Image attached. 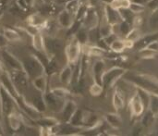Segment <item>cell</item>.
<instances>
[{
	"label": "cell",
	"mask_w": 158,
	"mask_h": 136,
	"mask_svg": "<svg viewBox=\"0 0 158 136\" xmlns=\"http://www.w3.org/2000/svg\"><path fill=\"white\" fill-rule=\"evenodd\" d=\"M4 130H3V127H2V125L0 124V135H3L4 134Z\"/></svg>",
	"instance_id": "ee69618b"
},
{
	"label": "cell",
	"mask_w": 158,
	"mask_h": 136,
	"mask_svg": "<svg viewBox=\"0 0 158 136\" xmlns=\"http://www.w3.org/2000/svg\"><path fill=\"white\" fill-rule=\"evenodd\" d=\"M111 33H112V25L108 23L106 19L105 18V21L100 24V28H99L100 38H105Z\"/></svg>",
	"instance_id": "83f0119b"
},
{
	"label": "cell",
	"mask_w": 158,
	"mask_h": 136,
	"mask_svg": "<svg viewBox=\"0 0 158 136\" xmlns=\"http://www.w3.org/2000/svg\"><path fill=\"white\" fill-rule=\"evenodd\" d=\"M74 36L76 37V39L80 42L81 45L88 44V30L85 29L84 27H81V29H79L76 34H74Z\"/></svg>",
	"instance_id": "f1b7e54d"
},
{
	"label": "cell",
	"mask_w": 158,
	"mask_h": 136,
	"mask_svg": "<svg viewBox=\"0 0 158 136\" xmlns=\"http://www.w3.org/2000/svg\"><path fill=\"white\" fill-rule=\"evenodd\" d=\"M81 6V5L80 0H69L65 5V9L68 10L69 12H70L71 14H73L76 17Z\"/></svg>",
	"instance_id": "4316f807"
},
{
	"label": "cell",
	"mask_w": 158,
	"mask_h": 136,
	"mask_svg": "<svg viewBox=\"0 0 158 136\" xmlns=\"http://www.w3.org/2000/svg\"><path fill=\"white\" fill-rule=\"evenodd\" d=\"M56 19H57L56 21H57L59 27L69 30L73 26V24L75 22V19H76V17L64 8L63 10H61L58 13Z\"/></svg>",
	"instance_id": "7c38bea8"
},
{
	"label": "cell",
	"mask_w": 158,
	"mask_h": 136,
	"mask_svg": "<svg viewBox=\"0 0 158 136\" xmlns=\"http://www.w3.org/2000/svg\"><path fill=\"white\" fill-rule=\"evenodd\" d=\"M7 40L4 37L3 34H0V49H3L5 48L6 45H7Z\"/></svg>",
	"instance_id": "60d3db41"
},
{
	"label": "cell",
	"mask_w": 158,
	"mask_h": 136,
	"mask_svg": "<svg viewBox=\"0 0 158 136\" xmlns=\"http://www.w3.org/2000/svg\"><path fill=\"white\" fill-rule=\"evenodd\" d=\"M127 70L121 67H112L109 70H106L102 76V85L106 89L114 87L117 83L126 74Z\"/></svg>",
	"instance_id": "3957f363"
},
{
	"label": "cell",
	"mask_w": 158,
	"mask_h": 136,
	"mask_svg": "<svg viewBox=\"0 0 158 136\" xmlns=\"http://www.w3.org/2000/svg\"><path fill=\"white\" fill-rule=\"evenodd\" d=\"M78 109V106L77 104L70 99H68L62 108V110L58 113L61 115L62 118V123H69L71 117L73 116V114L76 112V110Z\"/></svg>",
	"instance_id": "4fadbf2b"
},
{
	"label": "cell",
	"mask_w": 158,
	"mask_h": 136,
	"mask_svg": "<svg viewBox=\"0 0 158 136\" xmlns=\"http://www.w3.org/2000/svg\"><path fill=\"white\" fill-rule=\"evenodd\" d=\"M81 45L80 42L76 39L75 36H73L70 41L65 45L64 53L67 58V61L69 64L75 65L77 62L80 61V57L81 54Z\"/></svg>",
	"instance_id": "277c9868"
},
{
	"label": "cell",
	"mask_w": 158,
	"mask_h": 136,
	"mask_svg": "<svg viewBox=\"0 0 158 136\" xmlns=\"http://www.w3.org/2000/svg\"><path fill=\"white\" fill-rule=\"evenodd\" d=\"M148 108L156 115L158 116V96L157 95H150V102Z\"/></svg>",
	"instance_id": "d6a6232c"
},
{
	"label": "cell",
	"mask_w": 158,
	"mask_h": 136,
	"mask_svg": "<svg viewBox=\"0 0 158 136\" xmlns=\"http://www.w3.org/2000/svg\"><path fill=\"white\" fill-rule=\"evenodd\" d=\"M147 6L151 9L156 10L158 9V0H149L147 3Z\"/></svg>",
	"instance_id": "ab89813d"
},
{
	"label": "cell",
	"mask_w": 158,
	"mask_h": 136,
	"mask_svg": "<svg viewBox=\"0 0 158 136\" xmlns=\"http://www.w3.org/2000/svg\"><path fill=\"white\" fill-rule=\"evenodd\" d=\"M155 118H156V115L148 108L146 113L143 115V119H142V124L143 126L144 127H150L151 125L154 124V121H155Z\"/></svg>",
	"instance_id": "f546056e"
},
{
	"label": "cell",
	"mask_w": 158,
	"mask_h": 136,
	"mask_svg": "<svg viewBox=\"0 0 158 136\" xmlns=\"http://www.w3.org/2000/svg\"><path fill=\"white\" fill-rule=\"evenodd\" d=\"M7 121H8L9 127L11 128L12 131H15V132L19 131L23 124V118L16 110L7 116Z\"/></svg>",
	"instance_id": "ac0fdd59"
},
{
	"label": "cell",
	"mask_w": 158,
	"mask_h": 136,
	"mask_svg": "<svg viewBox=\"0 0 158 136\" xmlns=\"http://www.w3.org/2000/svg\"><path fill=\"white\" fill-rule=\"evenodd\" d=\"M82 27L87 30L96 29L99 25V16L94 7L86 8V11L82 17Z\"/></svg>",
	"instance_id": "ba28073f"
},
{
	"label": "cell",
	"mask_w": 158,
	"mask_h": 136,
	"mask_svg": "<svg viewBox=\"0 0 158 136\" xmlns=\"http://www.w3.org/2000/svg\"><path fill=\"white\" fill-rule=\"evenodd\" d=\"M140 37H141V33H140V31H139V28H135L133 27L131 32L126 35L125 39H128V40H131L132 42H137L140 40Z\"/></svg>",
	"instance_id": "e575fe53"
},
{
	"label": "cell",
	"mask_w": 158,
	"mask_h": 136,
	"mask_svg": "<svg viewBox=\"0 0 158 136\" xmlns=\"http://www.w3.org/2000/svg\"><path fill=\"white\" fill-rule=\"evenodd\" d=\"M31 43L36 52H45V38L41 31L31 36Z\"/></svg>",
	"instance_id": "d6986e66"
},
{
	"label": "cell",
	"mask_w": 158,
	"mask_h": 136,
	"mask_svg": "<svg viewBox=\"0 0 158 136\" xmlns=\"http://www.w3.org/2000/svg\"><path fill=\"white\" fill-rule=\"evenodd\" d=\"M0 82H1V86L4 89H6L15 99H17L20 96L19 92L16 88V86L10 77V74L7 73V71L3 70L0 73Z\"/></svg>",
	"instance_id": "30bf717a"
},
{
	"label": "cell",
	"mask_w": 158,
	"mask_h": 136,
	"mask_svg": "<svg viewBox=\"0 0 158 136\" xmlns=\"http://www.w3.org/2000/svg\"><path fill=\"white\" fill-rule=\"evenodd\" d=\"M12 73L10 74V77L16 86V88L18 89V91L19 92H23L24 90H26L28 88V84H29V77L26 74V72L21 70H14L11 71Z\"/></svg>",
	"instance_id": "9c48e42d"
},
{
	"label": "cell",
	"mask_w": 158,
	"mask_h": 136,
	"mask_svg": "<svg viewBox=\"0 0 158 136\" xmlns=\"http://www.w3.org/2000/svg\"><path fill=\"white\" fill-rule=\"evenodd\" d=\"M145 6L143 5L142 3H139V2H136V1H132L130 5V7L129 9L134 14V15H139L141 13H143L144 10H145Z\"/></svg>",
	"instance_id": "1f68e13d"
},
{
	"label": "cell",
	"mask_w": 158,
	"mask_h": 136,
	"mask_svg": "<svg viewBox=\"0 0 158 136\" xmlns=\"http://www.w3.org/2000/svg\"><path fill=\"white\" fill-rule=\"evenodd\" d=\"M35 108L36 110H38L40 113H44L47 110V107L44 98L43 94H41L40 96H35L32 97L31 102H30Z\"/></svg>",
	"instance_id": "cb8c5ba5"
},
{
	"label": "cell",
	"mask_w": 158,
	"mask_h": 136,
	"mask_svg": "<svg viewBox=\"0 0 158 136\" xmlns=\"http://www.w3.org/2000/svg\"><path fill=\"white\" fill-rule=\"evenodd\" d=\"M21 64L23 70L26 72L31 81L45 72L44 67L34 55H31L26 57L25 59L21 60Z\"/></svg>",
	"instance_id": "7a4b0ae2"
},
{
	"label": "cell",
	"mask_w": 158,
	"mask_h": 136,
	"mask_svg": "<svg viewBox=\"0 0 158 136\" xmlns=\"http://www.w3.org/2000/svg\"><path fill=\"white\" fill-rule=\"evenodd\" d=\"M16 4H17V6H18L21 10H26V9L29 8V6H28V5H27V3H26L25 0H17V1H16Z\"/></svg>",
	"instance_id": "f35d334b"
},
{
	"label": "cell",
	"mask_w": 158,
	"mask_h": 136,
	"mask_svg": "<svg viewBox=\"0 0 158 136\" xmlns=\"http://www.w3.org/2000/svg\"><path fill=\"white\" fill-rule=\"evenodd\" d=\"M148 48H150V49H152V50H154V51H156V53L158 52V40L157 39H156V40H153V41H151L147 45H146Z\"/></svg>",
	"instance_id": "8d00e7d4"
},
{
	"label": "cell",
	"mask_w": 158,
	"mask_h": 136,
	"mask_svg": "<svg viewBox=\"0 0 158 136\" xmlns=\"http://www.w3.org/2000/svg\"><path fill=\"white\" fill-rule=\"evenodd\" d=\"M150 25L153 28L158 26V12H156L155 14H153V16L150 19Z\"/></svg>",
	"instance_id": "74e56055"
},
{
	"label": "cell",
	"mask_w": 158,
	"mask_h": 136,
	"mask_svg": "<svg viewBox=\"0 0 158 136\" xmlns=\"http://www.w3.org/2000/svg\"><path fill=\"white\" fill-rule=\"evenodd\" d=\"M43 96H44L47 109L55 113H59L62 110L66 101L68 100V99H64L56 96L50 90H47Z\"/></svg>",
	"instance_id": "8992f818"
},
{
	"label": "cell",
	"mask_w": 158,
	"mask_h": 136,
	"mask_svg": "<svg viewBox=\"0 0 158 136\" xmlns=\"http://www.w3.org/2000/svg\"><path fill=\"white\" fill-rule=\"evenodd\" d=\"M83 113H84V111H82L81 109H77L76 112L71 117V119H70L69 123L71 124L74 127H77V128H83V126H84Z\"/></svg>",
	"instance_id": "d4e9b609"
},
{
	"label": "cell",
	"mask_w": 158,
	"mask_h": 136,
	"mask_svg": "<svg viewBox=\"0 0 158 136\" xmlns=\"http://www.w3.org/2000/svg\"><path fill=\"white\" fill-rule=\"evenodd\" d=\"M0 56L3 61V65H5L11 71L14 70H23L21 61L19 60L16 57H14L10 52L5 49H1Z\"/></svg>",
	"instance_id": "52a82bcc"
},
{
	"label": "cell",
	"mask_w": 158,
	"mask_h": 136,
	"mask_svg": "<svg viewBox=\"0 0 158 136\" xmlns=\"http://www.w3.org/2000/svg\"><path fill=\"white\" fill-rule=\"evenodd\" d=\"M105 18L107 22L111 25L120 23L122 21V18L118 9L113 8L110 5H106L105 6Z\"/></svg>",
	"instance_id": "9a60e30c"
},
{
	"label": "cell",
	"mask_w": 158,
	"mask_h": 136,
	"mask_svg": "<svg viewBox=\"0 0 158 136\" xmlns=\"http://www.w3.org/2000/svg\"><path fill=\"white\" fill-rule=\"evenodd\" d=\"M46 22H47V20H46L45 17L43 14L39 13V12L32 13L27 18V23H29L31 25H33V26H36L38 28L44 27Z\"/></svg>",
	"instance_id": "ffe728a7"
},
{
	"label": "cell",
	"mask_w": 158,
	"mask_h": 136,
	"mask_svg": "<svg viewBox=\"0 0 158 136\" xmlns=\"http://www.w3.org/2000/svg\"><path fill=\"white\" fill-rule=\"evenodd\" d=\"M119 32H120V35H123L126 37V35L131 32V30L133 28L131 23L128 22V21H125V20H122L119 24Z\"/></svg>",
	"instance_id": "d590c367"
},
{
	"label": "cell",
	"mask_w": 158,
	"mask_h": 136,
	"mask_svg": "<svg viewBox=\"0 0 158 136\" xmlns=\"http://www.w3.org/2000/svg\"><path fill=\"white\" fill-rule=\"evenodd\" d=\"M3 35L7 40L8 43H18V42H20L22 39L19 32L10 28H5Z\"/></svg>",
	"instance_id": "603a6c76"
},
{
	"label": "cell",
	"mask_w": 158,
	"mask_h": 136,
	"mask_svg": "<svg viewBox=\"0 0 158 136\" xmlns=\"http://www.w3.org/2000/svg\"><path fill=\"white\" fill-rule=\"evenodd\" d=\"M73 76H74V70L72 69L71 64L67 63L59 71V74H58L59 83H61L62 86L67 87L72 83Z\"/></svg>",
	"instance_id": "5bb4252c"
},
{
	"label": "cell",
	"mask_w": 158,
	"mask_h": 136,
	"mask_svg": "<svg viewBox=\"0 0 158 136\" xmlns=\"http://www.w3.org/2000/svg\"><path fill=\"white\" fill-rule=\"evenodd\" d=\"M102 1H103L104 3H106V5H109L113 0H102Z\"/></svg>",
	"instance_id": "7bdbcfd3"
},
{
	"label": "cell",
	"mask_w": 158,
	"mask_h": 136,
	"mask_svg": "<svg viewBox=\"0 0 158 136\" xmlns=\"http://www.w3.org/2000/svg\"><path fill=\"white\" fill-rule=\"evenodd\" d=\"M43 1L44 0H33V6L35 4H41V3H43Z\"/></svg>",
	"instance_id": "b9f144b4"
},
{
	"label": "cell",
	"mask_w": 158,
	"mask_h": 136,
	"mask_svg": "<svg viewBox=\"0 0 158 136\" xmlns=\"http://www.w3.org/2000/svg\"><path fill=\"white\" fill-rule=\"evenodd\" d=\"M126 48V45H125V40L121 39V38H117L116 40H114L110 45H109V50L111 52L114 53H122Z\"/></svg>",
	"instance_id": "484cf974"
},
{
	"label": "cell",
	"mask_w": 158,
	"mask_h": 136,
	"mask_svg": "<svg viewBox=\"0 0 158 136\" xmlns=\"http://www.w3.org/2000/svg\"><path fill=\"white\" fill-rule=\"evenodd\" d=\"M4 27H2L1 25H0V34H3V32H4Z\"/></svg>",
	"instance_id": "f6af8a7d"
},
{
	"label": "cell",
	"mask_w": 158,
	"mask_h": 136,
	"mask_svg": "<svg viewBox=\"0 0 158 136\" xmlns=\"http://www.w3.org/2000/svg\"><path fill=\"white\" fill-rule=\"evenodd\" d=\"M106 71V64L102 59L96 60L93 66V76L94 82L102 84V76Z\"/></svg>",
	"instance_id": "e0dca14e"
},
{
	"label": "cell",
	"mask_w": 158,
	"mask_h": 136,
	"mask_svg": "<svg viewBox=\"0 0 158 136\" xmlns=\"http://www.w3.org/2000/svg\"><path fill=\"white\" fill-rule=\"evenodd\" d=\"M138 55L141 58L143 59H150V58H154L156 55V52L148 48L147 46H144L143 48H141L138 52Z\"/></svg>",
	"instance_id": "4dcf8cb0"
},
{
	"label": "cell",
	"mask_w": 158,
	"mask_h": 136,
	"mask_svg": "<svg viewBox=\"0 0 158 136\" xmlns=\"http://www.w3.org/2000/svg\"><path fill=\"white\" fill-rule=\"evenodd\" d=\"M126 81L130 83L135 85L136 87L142 88L150 95L158 96V79L148 75L141 73H127L126 72Z\"/></svg>",
	"instance_id": "6da1fadb"
},
{
	"label": "cell",
	"mask_w": 158,
	"mask_h": 136,
	"mask_svg": "<svg viewBox=\"0 0 158 136\" xmlns=\"http://www.w3.org/2000/svg\"><path fill=\"white\" fill-rule=\"evenodd\" d=\"M33 87L40 93L44 94L48 90V75L44 72L31 80Z\"/></svg>",
	"instance_id": "2e32d148"
},
{
	"label": "cell",
	"mask_w": 158,
	"mask_h": 136,
	"mask_svg": "<svg viewBox=\"0 0 158 136\" xmlns=\"http://www.w3.org/2000/svg\"><path fill=\"white\" fill-rule=\"evenodd\" d=\"M105 120L113 129H119L123 124V121L118 113H108L105 116Z\"/></svg>",
	"instance_id": "7402d4cb"
},
{
	"label": "cell",
	"mask_w": 158,
	"mask_h": 136,
	"mask_svg": "<svg viewBox=\"0 0 158 136\" xmlns=\"http://www.w3.org/2000/svg\"><path fill=\"white\" fill-rule=\"evenodd\" d=\"M103 91H104L103 85L96 83V82H94L92 83V85L90 86V89H89V92L93 96H99L100 95H102Z\"/></svg>",
	"instance_id": "836d02e7"
},
{
	"label": "cell",
	"mask_w": 158,
	"mask_h": 136,
	"mask_svg": "<svg viewBox=\"0 0 158 136\" xmlns=\"http://www.w3.org/2000/svg\"><path fill=\"white\" fill-rule=\"evenodd\" d=\"M0 108L1 111L6 116L15 111L16 108L19 109L16 99L2 86L0 88Z\"/></svg>",
	"instance_id": "5b68a950"
},
{
	"label": "cell",
	"mask_w": 158,
	"mask_h": 136,
	"mask_svg": "<svg viewBox=\"0 0 158 136\" xmlns=\"http://www.w3.org/2000/svg\"><path fill=\"white\" fill-rule=\"evenodd\" d=\"M145 109L144 104L137 92L133 94L130 100V110H131V117H140Z\"/></svg>",
	"instance_id": "8fae6325"
},
{
	"label": "cell",
	"mask_w": 158,
	"mask_h": 136,
	"mask_svg": "<svg viewBox=\"0 0 158 136\" xmlns=\"http://www.w3.org/2000/svg\"><path fill=\"white\" fill-rule=\"evenodd\" d=\"M113 107L117 111H119L125 108V97L119 89H116L112 97Z\"/></svg>",
	"instance_id": "44dd1931"
}]
</instances>
